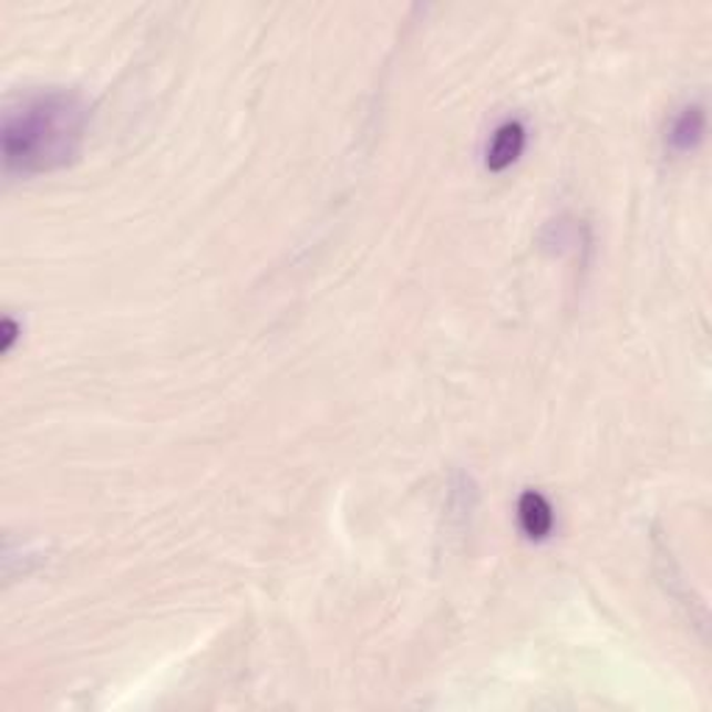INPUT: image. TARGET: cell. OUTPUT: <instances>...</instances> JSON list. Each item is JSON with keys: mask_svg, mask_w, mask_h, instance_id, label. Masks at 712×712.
I'll list each match as a JSON object with an SVG mask.
<instances>
[{"mask_svg": "<svg viewBox=\"0 0 712 712\" xmlns=\"http://www.w3.org/2000/svg\"><path fill=\"white\" fill-rule=\"evenodd\" d=\"M520 529L529 540H546L554 529V509L543 493L526 491L518 502Z\"/></svg>", "mask_w": 712, "mask_h": 712, "instance_id": "obj_4", "label": "cell"}, {"mask_svg": "<svg viewBox=\"0 0 712 712\" xmlns=\"http://www.w3.org/2000/svg\"><path fill=\"white\" fill-rule=\"evenodd\" d=\"M706 134V112L701 103H688L668 126L665 143L673 154H690L701 145Z\"/></svg>", "mask_w": 712, "mask_h": 712, "instance_id": "obj_2", "label": "cell"}, {"mask_svg": "<svg viewBox=\"0 0 712 712\" xmlns=\"http://www.w3.org/2000/svg\"><path fill=\"white\" fill-rule=\"evenodd\" d=\"M526 148V128L524 123L518 121H507L502 123V126L496 128V134H493L491 145H487V171L493 173H502L507 171V167H513L515 162L520 159V154H524Z\"/></svg>", "mask_w": 712, "mask_h": 712, "instance_id": "obj_3", "label": "cell"}, {"mask_svg": "<svg viewBox=\"0 0 712 712\" xmlns=\"http://www.w3.org/2000/svg\"><path fill=\"white\" fill-rule=\"evenodd\" d=\"M14 337H18V326H14L12 318L3 320V351H9L14 342Z\"/></svg>", "mask_w": 712, "mask_h": 712, "instance_id": "obj_5", "label": "cell"}, {"mask_svg": "<svg viewBox=\"0 0 712 712\" xmlns=\"http://www.w3.org/2000/svg\"><path fill=\"white\" fill-rule=\"evenodd\" d=\"M90 109L75 92L45 90L23 97L3 114V165L9 173L37 176L70 165L84 145Z\"/></svg>", "mask_w": 712, "mask_h": 712, "instance_id": "obj_1", "label": "cell"}]
</instances>
